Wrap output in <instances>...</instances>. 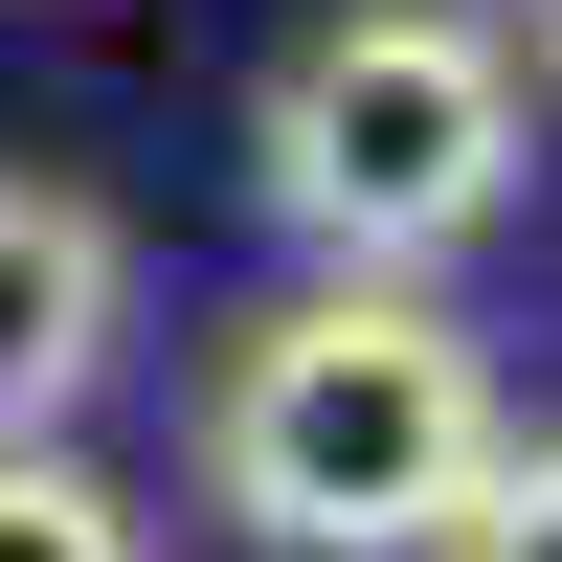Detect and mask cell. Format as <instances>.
Wrapping results in <instances>:
<instances>
[{
	"label": "cell",
	"mask_w": 562,
	"mask_h": 562,
	"mask_svg": "<svg viewBox=\"0 0 562 562\" xmlns=\"http://www.w3.org/2000/svg\"><path fill=\"white\" fill-rule=\"evenodd\" d=\"M450 562H562V450H473V495L428 518Z\"/></svg>",
	"instance_id": "obj_5"
},
{
	"label": "cell",
	"mask_w": 562,
	"mask_h": 562,
	"mask_svg": "<svg viewBox=\"0 0 562 562\" xmlns=\"http://www.w3.org/2000/svg\"><path fill=\"white\" fill-rule=\"evenodd\" d=\"M113 315H135L113 203H68V180H0V428H68V405L113 383Z\"/></svg>",
	"instance_id": "obj_3"
},
{
	"label": "cell",
	"mask_w": 562,
	"mask_h": 562,
	"mask_svg": "<svg viewBox=\"0 0 562 562\" xmlns=\"http://www.w3.org/2000/svg\"><path fill=\"white\" fill-rule=\"evenodd\" d=\"M0 562H135V495L90 473V450L0 428Z\"/></svg>",
	"instance_id": "obj_4"
},
{
	"label": "cell",
	"mask_w": 562,
	"mask_h": 562,
	"mask_svg": "<svg viewBox=\"0 0 562 562\" xmlns=\"http://www.w3.org/2000/svg\"><path fill=\"white\" fill-rule=\"evenodd\" d=\"M248 180H270V225H293L315 270L473 248V225L518 203V68H495V23H450V0H338V23L270 68Z\"/></svg>",
	"instance_id": "obj_2"
},
{
	"label": "cell",
	"mask_w": 562,
	"mask_h": 562,
	"mask_svg": "<svg viewBox=\"0 0 562 562\" xmlns=\"http://www.w3.org/2000/svg\"><path fill=\"white\" fill-rule=\"evenodd\" d=\"M540 68H562V0H540Z\"/></svg>",
	"instance_id": "obj_6"
},
{
	"label": "cell",
	"mask_w": 562,
	"mask_h": 562,
	"mask_svg": "<svg viewBox=\"0 0 562 562\" xmlns=\"http://www.w3.org/2000/svg\"><path fill=\"white\" fill-rule=\"evenodd\" d=\"M495 450V360L450 338L405 270H315L225 338L203 383V495L270 562H428V518Z\"/></svg>",
	"instance_id": "obj_1"
}]
</instances>
